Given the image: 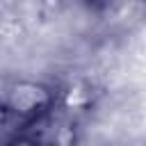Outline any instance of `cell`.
<instances>
[{
    "label": "cell",
    "instance_id": "cell-1",
    "mask_svg": "<svg viewBox=\"0 0 146 146\" xmlns=\"http://www.w3.org/2000/svg\"><path fill=\"white\" fill-rule=\"evenodd\" d=\"M59 91L39 80H14L0 91V125L23 130L55 110Z\"/></svg>",
    "mask_w": 146,
    "mask_h": 146
},
{
    "label": "cell",
    "instance_id": "cell-2",
    "mask_svg": "<svg viewBox=\"0 0 146 146\" xmlns=\"http://www.w3.org/2000/svg\"><path fill=\"white\" fill-rule=\"evenodd\" d=\"M30 137H34L41 146H75L78 141V128L73 112L64 110L59 103L55 110H50L46 116L34 121L32 125L23 128Z\"/></svg>",
    "mask_w": 146,
    "mask_h": 146
},
{
    "label": "cell",
    "instance_id": "cell-3",
    "mask_svg": "<svg viewBox=\"0 0 146 146\" xmlns=\"http://www.w3.org/2000/svg\"><path fill=\"white\" fill-rule=\"evenodd\" d=\"M2 146H41V144H39L34 137H30L25 130H16Z\"/></svg>",
    "mask_w": 146,
    "mask_h": 146
}]
</instances>
